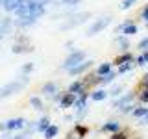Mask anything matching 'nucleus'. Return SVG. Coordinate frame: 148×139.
Instances as JSON below:
<instances>
[{
  "label": "nucleus",
  "instance_id": "1",
  "mask_svg": "<svg viewBox=\"0 0 148 139\" xmlns=\"http://www.w3.org/2000/svg\"><path fill=\"white\" fill-rule=\"evenodd\" d=\"M91 17H92L91 11H69L67 15H65L63 22L59 24V30L69 32V30H74V28H80V26L85 24Z\"/></svg>",
  "mask_w": 148,
  "mask_h": 139
},
{
  "label": "nucleus",
  "instance_id": "2",
  "mask_svg": "<svg viewBox=\"0 0 148 139\" xmlns=\"http://www.w3.org/2000/svg\"><path fill=\"white\" fill-rule=\"evenodd\" d=\"M111 24H113V15H102V17H98V19H95V21L89 24V28H87V32H85V35H87V37H95V35L102 34L104 30H108Z\"/></svg>",
  "mask_w": 148,
  "mask_h": 139
},
{
  "label": "nucleus",
  "instance_id": "3",
  "mask_svg": "<svg viewBox=\"0 0 148 139\" xmlns=\"http://www.w3.org/2000/svg\"><path fill=\"white\" fill-rule=\"evenodd\" d=\"M83 59H87V52L83 48H72V50H69V54H67V58L63 59V63H61V71L67 72L71 67H74V65H78V63H82Z\"/></svg>",
  "mask_w": 148,
  "mask_h": 139
},
{
  "label": "nucleus",
  "instance_id": "4",
  "mask_svg": "<svg viewBox=\"0 0 148 139\" xmlns=\"http://www.w3.org/2000/svg\"><path fill=\"white\" fill-rule=\"evenodd\" d=\"M24 87H26L24 82L18 80V78H15V80H11V82H8V83H4V85L0 87V100H6V98H9V96L18 95Z\"/></svg>",
  "mask_w": 148,
  "mask_h": 139
},
{
  "label": "nucleus",
  "instance_id": "5",
  "mask_svg": "<svg viewBox=\"0 0 148 139\" xmlns=\"http://www.w3.org/2000/svg\"><path fill=\"white\" fill-rule=\"evenodd\" d=\"M95 65H96V61L95 59H83L82 63H78V65H74V67H71L67 71V74L69 76H72V78H78V76H83L85 72H89V71H92L95 69Z\"/></svg>",
  "mask_w": 148,
  "mask_h": 139
},
{
  "label": "nucleus",
  "instance_id": "6",
  "mask_svg": "<svg viewBox=\"0 0 148 139\" xmlns=\"http://www.w3.org/2000/svg\"><path fill=\"white\" fill-rule=\"evenodd\" d=\"M24 126H26L24 117H13V119L0 122V132H4V130H8V132H21V130H24Z\"/></svg>",
  "mask_w": 148,
  "mask_h": 139
},
{
  "label": "nucleus",
  "instance_id": "7",
  "mask_svg": "<svg viewBox=\"0 0 148 139\" xmlns=\"http://www.w3.org/2000/svg\"><path fill=\"white\" fill-rule=\"evenodd\" d=\"M26 9H28V15L37 19V21L46 15V6L39 4L37 0H26Z\"/></svg>",
  "mask_w": 148,
  "mask_h": 139
},
{
  "label": "nucleus",
  "instance_id": "8",
  "mask_svg": "<svg viewBox=\"0 0 148 139\" xmlns=\"http://www.w3.org/2000/svg\"><path fill=\"white\" fill-rule=\"evenodd\" d=\"M115 34H124V35L132 37V35L139 34V26L133 22V19H126V21H122L117 28H115Z\"/></svg>",
  "mask_w": 148,
  "mask_h": 139
},
{
  "label": "nucleus",
  "instance_id": "9",
  "mask_svg": "<svg viewBox=\"0 0 148 139\" xmlns=\"http://www.w3.org/2000/svg\"><path fill=\"white\" fill-rule=\"evenodd\" d=\"M137 100V91H128V93H122L120 96H117V98H113V102H111V108L113 109H119V108H122V106H126V104H132V102H135Z\"/></svg>",
  "mask_w": 148,
  "mask_h": 139
},
{
  "label": "nucleus",
  "instance_id": "10",
  "mask_svg": "<svg viewBox=\"0 0 148 139\" xmlns=\"http://www.w3.org/2000/svg\"><path fill=\"white\" fill-rule=\"evenodd\" d=\"M17 32L15 28V19H11V15H6V17H0V34L4 37L8 35H13Z\"/></svg>",
  "mask_w": 148,
  "mask_h": 139
},
{
  "label": "nucleus",
  "instance_id": "11",
  "mask_svg": "<svg viewBox=\"0 0 148 139\" xmlns=\"http://www.w3.org/2000/svg\"><path fill=\"white\" fill-rule=\"evenodd\" d=\"M87 133H89V128H87L83 122L78 120V122H74V126L71 128V132L67 133V139H83Z\"/></svg>",
  "mask_w": 148,
  "mask_h": 139
},
{
  "label": "nucleus",
  "instance_id": "12",
  "mask_svg": "<svg viewBox=\"0 0 148 139\" xmlns=\"http://www.w3.org/2000/svg\"><path fill=\"white\" fill-rule=\"evenodd\" d=\"M120 128H122V122H120L119 119H108V120H104V122H102V126L98 128V132L109 136V133L117 132V130H120Z\"/></svg>",
  "mask_w": 148,
  "mask_h": 139
},
{
  "label": "nucleus",
  "instance_id": "13",
  "mask_svg": "<svg viewBox=\"0 0 148 139\" xmlns=\"http://www.w3.org/2000/svg\"><path fill=\"white\" fill-rule=\"evenodd\" d=\"M37 24V19L30 17V15H24V17H17L15 19V28L17 30H28V28L35 26Z\"/></svg>",
  "mask_w": 148,
  "mask_h": 139
},
{
  "label": "nucleus",
  "instance_id": "14",
  "mask_svg": "<svg viewBox=\"0 0 148 139\" xmlns=\"http://www.w3.org/2000/svg\"><path fill=\"white\" fill-rule=\"evenodd\" d=\"M89 98L92 102H104L106 98H109V93H108V89H104V85H98L89 91Z\"/></svg>",
  "mask_w": 148,
  "mask_h": 139
},
{
  "label": "nucleus",
  "instance_id": "15",
  "mask_svg": "<svg viewBox=\"0 0 148 139\" xmlns=\"http://www.w3.org/2000/svg\"><path fill=\"white\" fill-rule=\"evenodd\" d=\"M58 91H59V85H58V83H56L54 80L45 82L43 85H41V95L46 96V98H52L54 93H58Z\"/></svg>",
  "mask_w": 148,
  "mask_h": 139
},
{
  "label": "nucleus",
  "instance_id": "16",
  "mask_svg": "<svg viewBox=\"0 0 148 139\" xmlns=\"http://www.w3.org/2000/svg\"><path fill=\"white\" fill-rule=\"evenodd\" d=\"M34 45L32 43H13V46H11V54H15V56H18V54H32L34 52Z\"/></svg>",
  "mask_w": 148,
  "mask_h": 139
},
{
  "label": "nucleus",
  "instance_id": "17",
  "mask_svg": "<svg viewBox=\"0 0 148 139\" xmlns=\"http://www.w3.org/2000/svg\"><path fill=\"white\" fill-rule=\"evenodd\" d=\"M67 91L74 93V95H80V93L89 91V89H87V85H85V82H83V78H76V80H72L71 83H69Z\"/></svg>",
  "mask_w": 148,
  "mask_h": 139
},
{
  "label": "nucleus",
  "instance_id": "18",
  "mask_svg": "<svg viewBox=\"0 0 148 139\" xmlns=\"http://www.w3.org/2000/svg\"><path fill=\"white\" fill-rule=\"evenodd\" d=\"M83 82H85V85H87V89H95V87H98L100 85V76L96 74L95 71H89V72H85L83 74Z\"/></svg>",
  "mask_w": 148,
  "mask_h": 139
},
{
  "label": "nucleus",
  "instance_id": "19",
  "mask_svg": "<svg viewBox=\"0 0 148 139\" xmlns=\"http://www.w3.org/2000/svg\"><path fill=\"white\" fill-rule=\"evenodd\" d=\"M74 100H76V95L71 93V91H65L63 96H61V100H59V108H61V109H71L74 106Z\"/></svg>",
  "mask_w": 148,
  "mask_h": 139
},
{
  "label": "nucleus",
  "instance_id": "20",
  "mask_svg": "<svg viewBox=\"0 0 148 139\" xmlns=\"http://www.w3.org/2000/svg\"><path fill=\"white\" fill-rule=\"evenodd\" d=\"M24 2V0H2V8L4 9V13H6V15H13V13H15V9L21 6V4Z\"/></svg>",
  "mask_w": 148,
  "mask_h": 139
},
{
  "label": "nucleus",
  "instance_id": "21",
  "mask_svg": "<svg viewBox=\"0 0 148 139\" xmlns=\"http://www.w3.org/2000/svg\"><path fill=\"white\" fill-rule=\"evenodd\" d=\"M115 45L119 46L120 52H126V50L132 48V43H130V37L124 35V34H117V37H115Z\"/></svg>",
  "mask_w": 148,
  "mask_h": 139
},
{
  "label": "nucleus",
  "instance_id": "22",
  "mask_svg": "<svg viewBox=\"0 0 148 139\" xmlns=\"http://www.w3.org/2000/svg\"><path fill=\"white\" fill-rule=\"evenodd\" d=\"M135 61V56H133L130 50H126V52H120L117 58L113 59V65L117 67V65H120V63H133Z\"/></svg>",
  "mask_w": 148,
  "mask_h": 139
},
{
  "label": "nucleus",
  "instance_id": "23",
  "mask_svg": "<svg viewBox=\"0 0 148 139\" xmlns=\"http://www.w3.org/2000/svg\"><path fill=\"white\" fill-rule=\"evenodd\" d=\"M87 102H89V91H83V93H80V95H76V100H74L72 109L87 108Z\"/></svg>",
  "mask_w": 148,
  "mask_h": 139
},
{
  "label": "nucleus",
  "instance_id": "24",
  "mask_svg": "<svg viewBox=\"0 0 148 139\" xmlns=\"http://www.w3.org/2000/svg\"><path fill=\"white\" fill-rule=\"evenodd\" d=\"M50 124H52L50 117H48V115H43V117H39V119L35 120V132H37V133H43L45 130L50 126Z\"/></svg>",
  "mask_w": 148,
  "mask_h": 139
},
{
  "label": "nucleus",
  "instance_id": "25",
  "mask_svg": "<svg viewBox=\"0 0 148 139\" xmlns=\"http://www.w3.org/2000/svg\"><path fill=\"white\" fill-rule=\"evenodd\" d=\"M113 69H115V65L111 63V61H102L98 65H95V69H92V71L98 74V76H104V74H108L109 71H113Z\"/></svg>",
  "mask_w": 148,
  "mask_h": 139
},
{
  "label": "nucleus",
  "instance_id": "26",
  "mask_svg": "<svg viewBox=\"0 0 148 139\" xmlns=\"http://www.w3.org/2000/svg\"><path fill=\"white\" fill-rule=\"evenodd\" d=\"M146 113H148L146 104H135V108H133V111L130 113V117H132V119H135V120H139V119H143V117H145Z\"/></svg>",
  "mask_w": 148,
  "mask_h": 139
},
{
  "label": "nucleus",
  "instance_id": "27",
  "mask_svg": "<svg viewBox=\"0 0 148 139\" xmlns=\"http://www.w3.org/2000/svg\"><path fill=\"white\" fill-rule=\"evenodd\" d=\"M28 104H30V108L35 109V111H43L45 109V102H43V98H41L39 95H32L30 100H28Z\"/></svg>",
  "mask_w": 148,
  "mask_h": 139
},
{
  "label": "nucleus",
  "instance_id": "28",
  "mask_svg": "<svg viewBox=\"0 0 148 139\" xmlns=\"http://www.w3.org/2000/svg\"><path fill=\"white\" fill-rule=\"evenodd\" d=\"M117 78H119V74L117 71H109L108 74H104V76H100V85H111L113 82H117Z\"/></svg>",
  "mask_w": 148,
  "mask_h": 139
},
{
  "label": "nucleus",
  "instance_id": "29",
  "mask_svg": "<svg viewBox=\"0 0 148 139\" xmlns=\"http://www.w3.org/2000/svg\"><path fill=\"white\" fill-rule=\"evenodd\" d=\"M130 137H132V132H130V128H124V126L108 136V139H130Z\"/></svg>",
  "mask_w": 148,
  "mask_h": 139
},
{
  "label": "nucleus",
  "instance_id": "30",
  "mask_svg": "<svg viewBox=\"0 0 148 139\" xmlns=\"http://www.w3.org/2000/svg\"><path fill=\"white\" fill-rule=\"evenodd\" d=\"M58 136H59V126H58V124H54V122L43 132V137L45 139H56Z\"/></svg>",
  "mask_w": 148,
  "mask_h": 139
},
{
  "label": "nucleus",
  "instance_id": "31",
  "mask_svg": "<svg viewBox=\"0 0 148 139\" xmlns=\"http://www.w3.org/2000/svg\"><path fill=\"white\" fill-rule=\"evenodd\" d=\"M124 87H126V85H124V83H111V89L108 91L109 93V96H111V98H117V96H120V95H122V93H124Z\"/></svg>",
  "mask_w": 148,
  "mask_h": 139
},
{
  "label": "nucleus",
  "instance_id": "32",
  "mask_svg": "<svg viewBox=\"0 0 148 139\" xmlns=\"http://www.w3.org/2000/svg\"><path fill=\"white\" fill-rule=\"evenodd\" d=\"M137 102L139 104H148V87L137 89Z\"/></svg>",
  "mask_w": 148,
  "mask_h": 139
},
{
  "label": "nucleus",
  "instance_id": "33",
  "mask_svg": "<svg viewBox=\"0 0 148 139\" xmlns=\"http://www.w3.org/2000/svg\"><path fill=\"white\" fill-rule=\"evenodd\" d=\"M137 65V67H145V65H148V50H145V52H141L139 56H135V61H133Z\"/></svg>",
  "mask_w": 148,
  "mask_h": 139
},
{
  "label": "nucleus",
  "instance_id": "34",
  "mask_svg": "<svg viewBox=\"0 0 148 139\" xmlns=\"http://www.w3.org/2000/svg\"><path fill=\"white\" fill-rule=\"evenodd\" d=\"M135 67V63H120V65H117V74L120 76V74H126V72H130L132 69Z\"/></svg>",
  "mask_w": 148,
  "mask_h": 139
},
{
  "label": "nucleus",
  "instance_id": "35",
  "mask_svg": "<svg viewBox=\"0 0 148 139\" xmlns=\"http://www.w3.org/2000/svg\"><path fill=\"white\" fill-rule=\"evenodd\" d=\"M34 69H35V63L34 61H26V63L21 65V74H32V72H34Z\"/></svg>",
  "mask_w": 148,
  "mask_h": 139
},
{
  "label": "nucleus",
  "instance_id": "36",
  "mask_svg": "<svg viewBox=\"0 0 148 139\" xmlns=\"http://www.w3.org/2000/svg\"><path fill=\"white\" fill-rule=\"evenodd\" d=\"M58 2H59V6H63L65 9H69V8H76L82 0H58Z\"/></svg>",
  "mask_w": 148,
  "mask_h": 139
},
{
  "label": "nucleus",
  "instance_id": "37",
  "mask_svg": "<svg viewBox=\"0 0 148 139\" xmlns=\"http://www.w3.org/2000/svg\"><path fill=\"white\" fill-rule=\"evenodd\" d=\"M133 108H135V102H132V104H126V106H122V108H119L117 111L120 115H130L133 111Z\"/></svg>",
  "mask_w": 148,
  "mask_h": 139
},
{
  "label": "nucleus",
  "instance_id": "38",
  "mask_svg": "<svg viewBox=\"0 0 148 139\" xmlns=\"http://www.w3.org/2000/svg\"><path fill=\"white\" fill-rule=\"evenodd\" d=\"M139 2V0H122V2H120V9H122V11H126V9H132L133 6H135V4Z\"/></svg>",
  "mask_w": 148,
  "mask_h": 139
},
{
  "label": "nucleus",
  "instance_id": "39",
  "mask_svg": "<svg viewBox=\"0 0 148 139\" xmlns=\"http://www.w3.org/2000/svg\"><path fill=\"white\" fill-rule=\"evenodd\" d=\"M137 48H139V52H145V50H148V35L143 37V39L137 43Z\"/></svg>",
  "mask_w": 148,
  "mask_h": 139
},
{
  "label": "nucleus",
  "instance_id": "40",
  "mask_svg": "<svg viewBox=\"0 0 148 139\" xmlns=\"http://www.w3.org/2000/svg\"><path fill=\"white\" fill-rule=\"evenodd\" d=\"M139 17H141L145 22L148 21V4H145V6L141 8V11H139Z\"/></svg>",
  "mask_w": 148,
  "mask_h": 139
},
{
  "label": "nucleus",
  "instance_id": "41",
  "mask_svg": "<svg viewBox=\"0 0 148 139\" xmlns=\"http://www.w3.org/2000/svg\"><path fill=\"white\" fill-rule=\"evenodd\" d=\"M141 87H148V72H145L141 76V80H139V89Z\"/></svg>",
  "mask_w": 148,
  "mask_h": 139
},
{
  "label": "nucleus",
  "instance_id": "42",
  "mask_svg": "<svg viewBox=\"0 0 148 139\" xmlns=\"http://www.w3.org/2000/svg\"><path fill=\"white\" fill-rule=\"evenodd\" d=\"M11 139H32V133H28L26 130H24L22 133H17V136H13Z\"/></svg>",
  "mask_w": 148,
  "mask_h": 139
},
{
  "label": "nucleus",
  "instance_id": "43",
  "mask_svg": "<svg viewBox=\"0 0 148 139\" xmlns=\"http://www.w3.org/2000/svg\"><path fill=\"white\" fill-rule=\"evenodd\" d=\"M63 93H65V91H58V93H54V96H52L50 100H52V102H56V104H59V100H61Z\"/></svg>",
  "mask_w": 148,
  "mask_h": 139
},
{
  "label": "nucleus",
  "instance_id": "44",
  "mask_svg": "<svg viewBox=\"0 0 148 139\" xmlns=\"http://www.w3.org/2000/svg\"><path fill=\"white\" fill-rule=\"evenodd\" d=\"M139 124H141V126H148V113L143 119H139Z\"/></svg>",
  "mask_w": 148,
  "mask_h": 139
},
{
  "label": "nucleus",
  "instance_id": "45",
  "mask_svg": "<svg viewBox=\"0 0 148 139\" xmlns=\"http://www.w3.org/2000/svg\"><path fill=\"white\" fill-rule=\"evenodd\" d=\"M13 136H11V132H8V130H4V132H2V137H0V139H11Z\"/></svg>",
  "mask_w": 148,
  "mask_h": 139
},
{
  "label": "nucleus",
  "instance_id": "46",
  "mask_svg": "<svg viewBox=\"0 0 148 139\" xmlns=\"http://www.w3.org/2000/svg\"><path fill=\"white\" fill-rule=\"evenodd\" d=\"M65 48H67V50H72L74 48V41H67V43H65Z\"/></svg>",
  "mask_w": 148,
  "mask_h": 139
},
{
  "label": "nucleus",
  "instance_id": "47",
  "mask_svg": "<svg viewBox=\"0 0 148 139\" xmlns=\"http://www.w3.org/2000/svg\"><path fill=\"white\" fill-rule=\"evenodd\" d=\"M65 122H71V120H74V117H72V115H65Z\"/></svg>",
  "mask_w": 148,
  "mask_h": 139
},
{
  "label": "nucleus",
  "instance_id": "48",
  "mask_svg": "<svg viewBox=\"0 0 148 139\" xmlns=\"http://www.w3.org/2000/svg\"><path fill=\"white\" fill-rule=\"evenodd\" d=\"M4 39H6V37H4L2 34H0V43H2V41H4Z\"/></svg>",
  "mask_w": 148,
  "mask_h": 139
},
{
  "label": "nucleus",
  "instance_id": "49",
  "mask_svg": "<svg viewBox=\"0 0 148 139\" xmlns=\"http://www.w3.org/2000/svg\"><path fill=\"white\" fill-rule=\"evenodd\" d=\"M145 26H146V28H148V21H146V22H145Z\"/></svg>",
  "mask_w": 148,
  "mask_h": 139
},
{
  "label": "nucleus",
  "instance_id": "50",
  "mask_svg": "<svg viewBox=\"0 0 148 139\" xmlns=\"http://www.w3.org/2000/svg\"><path fill=\"white\" fill-rule=\"evenodd\" d=\"M0 6H2V0H0Z\"/></svg>",
  "mask_w": 148,
  "mask_h": 139
},
{
  "label": "nucleus",
  "instance_id": "51",
  "mask_svg": "<svg viewBox=\"0 0 148 139\" xmlns=\"http://www.w3.org/2000/svg\"><path fill=\"white\" fill-rule=\"evenodd\" d=\"M0 48H2V43H0Z\"/></svg>",
  "mask_w": 148,
  "mask_h": 139
},
{
  "label": "nucleus",
  "instance_id": "52",
  "mask_svg": "<svg viewBox=\"0 0 148 139\" xmlns=\"http://www.w3.org/2000/svg\"><path fill=\"white\" fill-rule=\"evenodd\" d=\"M52 2H54V0H52Z\"/></svg>",
  "mask_w": 148,
  "mask_h": 139
}]
</instances>
